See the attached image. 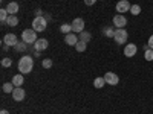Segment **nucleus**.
Masks as SVG:
<instances>
[{
  "label": "nucleus",
  "mask_w": 153,
  "mask_h": 114,
  "mask_svg": "<svg viewBox=\"0 0 153 114\" xmlns=\"http://www.w3.org/2000/svg\"><path fill=\"white\" fill-rule=\"evenodd\" d=\"M130 3L127 2V0H120V2L117 3V11H118V14H124V12L127 11H130Z\"/></svg>",
  "instance_id": "f8f14e48"
},
{
  "label": "nucleus",
  "mask_w": 153,
  "mask_h": 114,
  "mask_svg": "<svg viewBox=\"0 0 153 114\" xmlns=\"http://www.w3.org/2000/svg\"><path fill=\"white\" fill-rule=\"evenodd\" d=\"M113 24L117 26V29H124L126 24H127V18L123 14H117L113 17Z\"/></svg>",
  "instance_id": "423d86ee"
},
{
  "label": "nucleus",
  "mask_w": 153,
  "mask_h": 114,
  "mask_svg": "<svg viewBox=\"0 0 153 114\" xmlns=\"http://www.w3.org/2000/svg\"><path fill=\"white\" fill-rule=\"evenodd\" d=\"M23 82H25V78H23V75H22V73L16 75L14 78H12V84H14L16 87H22Z\"/></svg>",
  "instance_id": "2eb2a0df"
},
{
  "label": "nucleus",
  "mask_w": 153,
  "mask_h": 114,
  "mask_svg": "<svg viewBox=\"0 0 153 114\" xmlns=\"http://www.w3.org/2000/svg\"><path fill=\"white\" fill-rule=\"evenodd\" d=\"M136 52H138V47H136V44H133V43H129V44L124 47V55H126L127 58L135 56Z\"/></svg>",
  "instance_id": "9d476101"
},
{
  "label": "nucleus",
  "mask_w": 153,
  "mask_h": 114,
  "mask_svg": "<svg viewBox=\"0 0 153 114\" xmlns=\"http://www.w3.org/2000/svg\"><path fill=\"white\" fill-rule=\"evenodd\" d=\"M144 58H146V61H153V49L146 47V50H144Z\"/></svg>",
  "instance_id": "412c9836"
},
{
  "label": "nucleus",
  "mask_w": 153,
  "mask_h": 114,
  "mask_svg": "<svg viewBox=\"0 0 153 114\" xmlns=\"http://www.w3.org/2000/svg\"><path fill=\"white\" fill-rule=\"evenodd\" d=\"M6 24H9L11 28H14V26H17V24H19V18L16 15H9L8 20H6Z\"/></svg>",
  "instance_id": "a211bd4d"
},
{
  "label": "nucleus",
  "mask_w": 153,
  "mask_h": 114,
  "mask_svg": "<svg viewBox=\"0 0 153 114\" xmlns=\"http://www.w3.org/2000/svg\"><path fill=\"white\" fill-rule=\"evenodd\" d=\"M37 40L38 38H37V34L34 29H26L22 32V41H25L26 44H34Z\"/></svg>",
  "instance_id": "7ed1b4c3"
},
{
  "label": "nucleus",
  "mask_w": 153,
  "mask_h": 114,
  "mask_svg": "<svg viewBox=\"0 0 153 114\" xmlns=\"http://www.w3.org/2000/svg\"><path fill=\"white\" fill-rule=\"evenodd\" d=\"M35 14H37L35 17H43V11H42V9H37V12H35Z\"/></svg>",
  "instance_id": "7c9ffc66"
},
{
  "label": "nucleus",
  "mask_w": 153,
  "mask_h": 114,
  "mask_svg": "<svg viewBox=\"0 0 153 114\" xmlns=\"http://www.w3.org/2000/svg\"><path fill=\"white\" fill-rule=\"evenodd\" d=\"M104 85H106L104 76H103V78H101V76H100V78H95V81H94V87H95V88H103Z\"/></svg>",
  "instance_id": "f3484780"
},
{
  "label": "nucleus",
  "mask_w": 153,
  "mask_h": 114,
  "mask_svg": "<svg viewBox=\"0 0 153 114\" xmlns=\"http://www.w3.org/2000/svg\"><path fill=\"white\" fill-rule=\"evenodd\" d=\"M0 114H9V111L8 110H2V111H0Z\"/></svg>",
  "instance_id": "2f4dec72"
},
{
  "label": "nucleus",
  "mask_w": 153,
  "mask_h": 114,
  "mask_svg": "<svg viewBox=\"0 0 153 114\" xmlns=\"http://www.w3.org/2000/svg\"><path fill=\"white\" fill-rule=\"evenodd\" d=\"M42 66H43L45 69H51V67H52V59H49V58L43 59V61H42Z\"/></svg>",
  "instance_id": "a878e982"
},
{
  "label": "nucleus",
  "mask_w": 153,
  "mask_h": 114,
  "mask_svg": "<svg viewBox=\"0 0 153 114\" xmlns=\"http://www.w3.org/2000/svg\"><path fill=\"white\" fill-rule=\"evenodd\" d=\"M8 17H9V14H8V11H6V8H5V9H0V20H2V21H5V23H6Z\"/></svg>",
  "instance_id": "393cba45"
},
{
  "label": "nucleus",
  "mask_w": 153,
  "mask_h": 114,
  "mask_svg": "<svg viewBox=\"0 0 153 114\" xmlns=\"http://www.w3.org/2000/svg\"><path fill=\"white\" fill-rule=\"evenodd\" d=\"M130 12H132V15H139V14H141V6H139V5H132Z\"/></svg>",
  "instance_id": "b1692460"
},
{
  "label": "nucleus",
  "mask_w": 153,
  "mask_h": 114,
  "mask_svg": "<svg viewBox=\"0 0 153 114\" xmlns=\"http://www.w3.org/2000/svg\"><path fill=\"white\" fill-rule=\"evenodd\" d=\"M11 94H12V99L17 100V102H22V100L25 99V96H26V93H25V90L22 87H16L14 91H12Z\"/></svg>",
  "instance_id": "1a4fd4ad"
},
{
  "label": "nucleus",
  "mask_w": 153,
  "mask_h": 114,
  "mask_svg": "<svg viewBox=\"0 0 153 114\" xmlns=\"http://www.w3.org/2000/svg\"><path fill=\"white\" fill-rule=\"evenodd\" d=\"M78 41H80V37L76 34H66V37H65V43L68 46H75Z\"/></svg>",
  "instance_id": "ddd939ff"
},
{
  "label": "nucleus",
  "mask_w": 153,
  "mask_h": 114,
  "mask_svg": "<svg viewBox=\"0 0 153 114\" xmlns=\"http://www.w3.org/2000/svg\"><path fill=\"white\" fill-rule=\"evenodd\" d=\"M104 79H106V84H109V85H117V84L120 82L118 75L113 73V72H107V73L104 75Z\"/></svg>",
  "instance_id": "0eeeda50"
},
{
  "label": "nucleus",
  "mask_w": 153,
  "mask_h": 114,
  "mask_svg": "<svg viewBox=\"0 0 153 114\" xmlns=\"http://www.w3.org/2000/svg\"><path fill=\"white\" fill-rule=\"evenodd\" d=\"M91 38H92V35H91V32H87V31H83L80 34V40L84 41V43H89V41H91Z\"/></svg>",
  "instance_id": "6ab92c4d"
},
{
  "label": "nucleus",
  "mask_w": 153,
  "mask_h": 114,
  "mask_svg": "<svg viewBox=\"0 0 153 114\" xmlns=\"http://www.w3.org/2000/svg\"><path fill=\"white\" fill-rule=\"evenodd\" d=\"M6 11H8V14H9V15H16L17 12H19V3H17V2H11V3H8Z\"/></svg>",
  "instance_id": "4468645a"
},
{
  "label": "nucleus",
  "mask_w": 153,
  "mask_h": 114,
  "mask_svg": "<svg viewBox=\"0 0 153 114\" xmlns=\"http://www.w3.org/2000/svg\"><path fill=\"white\" fill-rule=\"evenodd\" d=\"M3 43H5L6 46H9V47H14V46L19 43L17 35H16V34H6V35L3 37Z\"/></svg>",
  "instance_id": "6e6552de"
},
{
  "label": "nucleus",
  "mask_w": 153,
  "mask_h": 114,
  "mask_svg": "<svg viewBox=\"0 0 153 114\" xmlns=\"http://www.w3.org/2000/svg\"><path fill=\"white\" fill-rule=\"evenodd\" d=\"M49 46L48 40H45V38H38V40L34 43V49L37 50V52H43V50H46Z\"/></svg>",
  "instance_id": "9b49d317"
},
{
  "label": "nucleus",
  "mask_w": 153,
  "mask_h": 114,
  "mask_svg": "<svg viewBox=\"0 0 153 114\" xmlns=\"http://www.w3.org/2000/svg\"><path fill=\"white\" fill-rule=\"evenodd\" d=\"M95 2H97V0H84V3H86L87 6H92V5H95Z\"/></svg>",
  "instance_id": "c85d7f7f"
},
{
  "label": "nucleus",
  "mask_w": 153,
  "mask_h": 114,
  "mask_svg": "<svg viewBox=\"0 0 153 114\" xmlns=\"http://www.w3.org/2000/svg\"><path fill=\"white\" fill-rule=\"evenodd\" d=\"M14 88H16V85L12 84V82H5V84L2 85V90H3L5 93H8V94L14 91Z\"/></svg>",
  "instance_id": "dca6fc26"
},
{
  "label": "nucleus",
  "mask_w": 153,
  "mask_h": 114,
  "mask_svg": "<svg viewBox=\"0 0 153 114\" xmlns=\"http://www.w3.org/2000/svg\"><path fill=\"white\" fill-rule=\"evenodd\" d=\"M104 35H106V37H109V38H113L115 31H113V29H110V28H107V29H104Z\"/></svg>",
  "instance_id": "cd10ccee"
},
{
  "label": "nucleus",
  "mask_w": 153,
  "mask_h": 114,
  "mask_svg": "<svg viewBox=\"0 0 153 114\" xmlns=\"http://www.w3.org/2000/svg\"><path fill=\"white\" fill-rule=\"evenodd\" d=\"M71 26H72V32H75V34H81V32L84 31V20L80 18V17H76V18L72 20Z\"/></svg>",
  "instance_id": "39448f33"
},
{
  "label": "nucleus",
  "mask_w": 153,
  "mask_h": 114,
  "mask_svg": "<svg viewBox=\"0 0 153 114\" xmlns=\"http://www.w3.org/2000/svg\"><path fill=\"white\" fill-rule=\"evenodd\" d=\"M60 31L63 34H71L72 32V26H71V24H68V23H65V24H61V26H60Z\"/></svg>",
  "instance_id": "5701e85b"
},
{
  "label": "nucleus",
  "mask_w": 153,
  "mask_h": 114,
  "mask_svg": "<svg viewBox=\"0 0 153 114\" xmlns=\"http://www.w3.org/2000/svg\"><path fill=\"white\" fill-rule=\"evenodd\" d=\"M26 49H28V46H26V43H25V41L17 43V44L14 46V50H16V52H25Z\"/></svg>",
  "instance_id": "aec40b11"
},
{
  "label": "nucleus",
  "mask_w": 153,
  "mask_h": 114,
  "mask_svg": "<svg viewBox=\"0 0 153 114\" xmlns=\"http://www.w3.org/2000/svg\"><path fill=\"white\" fill-rule=\"evenodd\" d=\"M46 26H48L46 17H35L34 21H32V29H34L35 32H43V31H46Z\"/></svg>",
  "instance_id": "f03ea898"
},
{
  "label": "nucleus",
  "mask_w": 153,
  "mask_h": 114,
  "mask_svg": "<svg viewBox=\"0 0 153 114\" xmlns=\"http://www.w3.org/2000/svg\"><path fill=\"white\" fill-rule=\"evenodd\" d=\"M86 47H87V43H84V41H78V43H76L75 44V49H76V52H84V50H86Z\"/></svg>",
  "instance_id": "4be33fe9"
},
{
  "label": "nucleus",
  "mask_w": 153,
  "mask_h": 114,
  "mask_svg": "<svg viewBox=\"0 0 153 114\" xmlns=\"http://www.w3.org/2000/svg\"><path fill=\"white\" fill-rule=\"evenodd\" d=\"M11 64H12V59L11 58H3L2 59V66L3 67H11Z\"/></svg>",
  "instance_id": "bb28decb"
},
{
  "label": "nucleus",
  "mask_w": 153,
  "mask_h": 114,
  "mask_svg": "<svg viewBox=\"0 0 153 114\" xmlns=\"http://www.w3.org/2000/svg\"><path fill=\"white\" fill-rule=\"evenodd\" d=\"M32 67H34V59H32L31 56L25 55V56L20 58V61H19V70H20L22 75H28V73H31Z\"/></svg>",
  "instance_id": "f257e3e1"
},
{
  "label": "nucleus",
  "mask_w": 153,
  "mask_h": 114,
  "mask_svg": "<svg viewBox=\"0 0 153 114\" xmlns=\"http://www.w3.org/2000/svg\"><path fill=\"white\" fill-rule=\"evenodd\" d=\"M150 49H153V35H150V38H149V44H147Z\"/></svg>",
  "instance_id": "c756f323"
},
{
  "label": "nucleus",
  "mask_w": 153,
  "mask_h": 114,
  "mask_svg": "<svg viewBox=\"0 0 153 114\" xmlns=\"http://www.w3.org/2000/svg\"><path fill=\"white\" fill-rule=\"evenodd\" d=\"M127 38H129V34H127L126 29H117L113 35V40L117 41L118 44H126L127 43Z\"/></svg>",
  "instance_id": "20e7f679"
}]
</instances>
